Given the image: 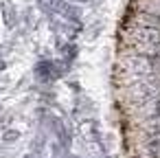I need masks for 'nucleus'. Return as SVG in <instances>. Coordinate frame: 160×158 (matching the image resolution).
I'll return each instance as SVG.
<instances>
[{"label":"nucleus","mask_w":160,"mask_h":158,"mask_svg":"<svg viewBox=\"0 0 160 158\" xmlns=\"http://www.w3.org/2000/svg\"><path fill=\"white\" fill-rule=\"evenodd\" d=\"M160 97V77H147L132 88V99L138 103H147Z\"/></svg>","instance_id":"nucleus-1"},{"label":"nucleus","mask_w":160,"mask_h":158,"mask_svg":"<svg viewBox=\"0 0 160 158\" xmlns=\"http://www.w3.org/2000/svg\"><path fill=\"white\" fill-rule=\"evenodd\" d=\"M142 105H145L142 114H145L147 119L160 121V97H158V99H151V101H147V103H142Z\"/></svg>","instance_id":"nucleus-2"},{"label":"nucleus","mask_w":160,"mask_h":158,"mask_svg":"<svg viewBox=\"0 0 160 158\" xmlns=\"http://www.w3.org/2000/svg\"><path fill=\"white\" fill-rule=\"evenodd\" d=\"M147 151L151 158H160V138H153L149 145H147Z\"/></svg>","instance_id":"nucleus-3"},{"label":"nucleus","mask_w":160,"mask_h":158,"mask_svg":"<svg viewBox=\"0 0 160 158\" xmlns=\"http://www.w3.org/2000/svg\"><path fill=\"white\" fill-rule=\"evenodd\" d=\"M147 132H149V136H151V138H160V123H153Z\"/></svg>","instance_id":"nucleus-4"},{"label":"nucleus","mask_w":160,"mask_h":158,"mask_svg":"<svg viewBox=\"0 0 160 158\" xmlns=\"http://www.w3.org/2000/svg\"><path fill=\"white\" fill-rule=\"evenodd\" d=\"M16 136H18V134H16V132H11V134H7V136H5V138H7V140H13V138H16Z\"/></svg>","instance_id":"nucleus-5"},{"label":"nucleus","mask_w":160,"mask_h":158,"mask_svg":"<svg viewBox=\"0 0 160 158\" xmlns=\"http://www.w3.org/2000/svg\"><path fill=\"white\" fill-rule=\"evenodd\" d=\"M24 158H38V156H33V154H27V156H24Z\"/></svg>","instance_id":"nucleus-6"}]
</instances>
